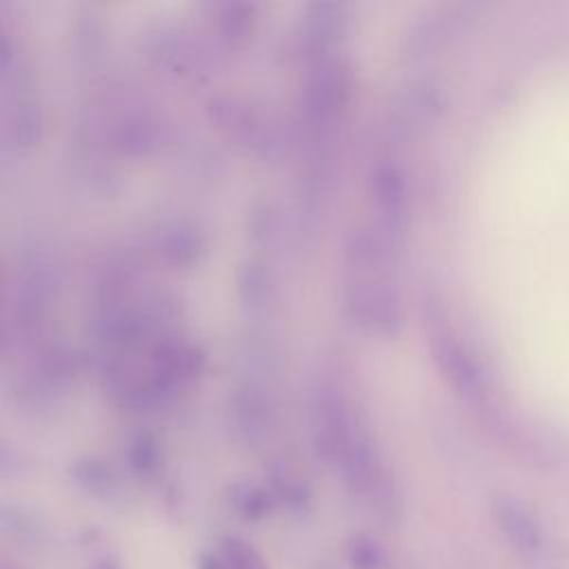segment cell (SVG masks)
I'll return each instance as SVG.
<instances>
[{
	"label": "cell",
	"mask_w": 569,
	"mask_h": 569,
	"mask_svg": "<svg viewBox=\"0 0 569 569\" xmlns=\"http://www.w3.org/2000/svg\"><path fill=\"white\" fill-rule=\"evenodd\" d=\"M271 505H273V496L267 493L264 489L249 487L236 496V509L247 520H260L271 511Z\"/></svg>",
	"instance_id": "ba28073f"
},
{
	"label": "cell",
	"mask_w": 569,
	"mask_h": 569,
	"mask_svg": "<svg viewBox=\"0 0 569 569\" xmlns=\"http://www.w3.org/2000/svg\"><path fill=\"white\" fill-rule=\"evenodd\" d=\"M76 480L78 485L89 491L91 496H98V498H107L111 491H113V476L111 471L96 462V460H84L76 467Z\"/></svg>",
	"instance_id": "52a82bcc"
},
{
	"label": "cell",
	"mask_w": 569,
	"mask_h": 569,
	"mask_svg": "<svg viewBox=\"0 0 569 569\" xmlns=\"http://www.w3.org/2000/svg\"><path fill=\"white\" fill-rule=\"evenodd\" d=\"M318 569H329V567H318Z\"/></svg>",
	"instance_id": "4fadbf2b"
},
{
	"label": "cell",
	"mask_w": 569,
	"mask_h": 569,
	"mask_svg": "<svg viewBox=\"0 0 569 569\" xmlns=\"http://www.w3.org/2000/svg\"><path fill=\"white\" fill-rule=\"evenodd\" d=\"M198 569H229L227 562L220 556L213 553H202L198 560Z\"/></svg>",
	"instance_id": "30bf717a"
},
{
	"label": "cell",
	"mask_w": 569,
	"mask_h": 569,
	"mask_svg": "<svg viewBox=\"0 0 569 569\" xmlns=\"http://www.w3.org/2000/svg\"><path fill=\"white\" fill-rule=\"evenodd\" d=\"M371 196L378 209V224L393 238H400L407 220V180L402 169L382 160L371 171Z\"/></svg>",
	"instance_id": "3957f363"
},
{
	"label": "cell",
	"mask_w": 569,
	"mask_h": 569,
	"mask_svg": "<svg viewBox=\"0 0 569 569\" xmlns=\"http://www.w3.org/2000/svg\"><path fill=\"white\" fill-rule=\"evenodd\" d=\"M2 569H16V567H9V565H4V567H2Z\"/></svg>",
	"instance_id": "7c38bea8"
},
{
	"label": "cell",
	"mask_w": 569,
	"mask_h": 569,
	"mask_svg": "<svg viewBox=\"0 0 569 569\" xmlns=\"http://www.w3.org/2000/svg\"><path fill=\"white\" fill-rule=\"evenodd\" d=\"M493 520L505 538L522 553H536L542 545V533L531 509L511 493H498L491 502Z\"/></svg>",
	"instance_id": "277c9868"
},
{
	"label": "cell",
	"mask_w": 569,
	"mask_h": 569,
	"mask_svg": "<svg viewBox=\"0 0 569 569\" xmlns=\"http://www.w3.org/2000/svg\"><path fill=\"white\" fill-rule=\"evenodd\" d=\"M220 558L229 569H269L264 556L240 536H224L220 540Z\"/></svg>",
	"instance_id": "8992f818"
},
{
	"label": "cell",
	"mask_w": 569,
	"mask_h": 569,
	"mask_svg": "<svg viewBox=\"0 0 569 569\" xmlns=\"http://www.w3.org/2000/svg\"><path fill=\"white\" fill-rule=\"evenodd\" d=\"M396 238L378 224L356 227L345 244L342 300L347 316L367 333L393 338L402 329L396 287Z\"/></svg>",
	"instance_id": "7a4b0ae2"
},
{
	"label": "cell",
	"mask_w": 569,
	"mask_h": 569,
	"mask_svg": "<svg viewBox=\"0 0 569 569\" xmlns=\"http://www.w3.org/2000/svg\"><path fill=\"white\" fill-rule=\"evenodd\" d=\"M131 460H133V467L138 471H151L153 465H156V449L147 442H140L133 447V453H131Z\"/></svg>",
	"instance_id": "9c48e42d"
},
{
	"label": "cell",
	"mask_w": 569,
	"mask_h": 569,
	"mask_svg": "<svg viewBox=\"0 0 569 569\" xmlns=\"http://www.w3.org/2000/svg\"><path fill=\"white\" fill-rule=\"evenodd\" d=\"M89 569H122V567L113 556H100L89 565Z\"/></svg>",
	"instance_id": "8fae6325"
},
{
	"label": "cell",
	"mask_w": 569,
	"mask_h": 569,
	"mask_svg": "<svg viewBox=\"0 0 569 569\" xmlns=\"http://www.w3.org/2000/svg\"><path fill=\"white\" fill-rule=\"evenodd\" d=\"M347 562L351 569H385L387 553L369 533H356L347 542Z\"/></svg>",
	"instance_id": "5b68a950"
},
{
	"label": "cell",
	"mask_w": 569,
	"mask_h": 569,
	"mask_svg": "<svg viewBox=\"0 0 569 569\" xmlns=\"http://www.w3.org/2000/svg\"><path fill=\"white\" fill-rule=\"evenodd\" d=\"M311 413L316 449L325 462L353 496L380 516L393 518L400 509L396 480L347 398L333 387H322L316 393Z\"/></svg>",
	"instance_id": "6da1fadb"
}]
</instances>
